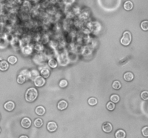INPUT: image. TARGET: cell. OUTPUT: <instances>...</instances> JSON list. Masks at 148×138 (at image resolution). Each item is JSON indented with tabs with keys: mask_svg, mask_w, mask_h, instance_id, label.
<instances>
[{
	"mask_svg": "<svg viewBox=\"0 0 148 138\" xmlns=\"http://www.w3.org/2000/svg\"><path fill=\"white\" fill-rule=\"evenodd\" d=\"M38 95H39V92L37 89L35 88L31 87L26 91L25 98V100L28 102H33L37 99Z\"/></svg>",
	"mask_w": 148,
	"mask_h": 138,
	"instance_id": "1",
	"label": "cell"
},
{
	"mask_svg": "<svg viewBox=\"0 0 148 138\" xmlns=\"http://www.w3.org/2000/svg\"><path fill=\"white\" fill-rule=\"evenodd\" d=\"M121 45H124V46H128L129 45H130V43L132 42V34L129 31H125L123 33V36L121 38Z\"/></svg>",
	"mask_w": 148,
	"mask_h": 138,
	"instance_id": "2",
	"label": "cell"
},
{
	"mask_svg": "<svg viewBox=\"0 0 148 138\" xmlns=\"http://www.w3.org/2000/svg\"><path fill=\"white\" fill-rule=\"evenodd\" d=\"M33 81H34L35 86H37V87H42L46 84V80H45V79H44L43 76H37L35 79L33 80Z\"/></svg>",
	"mask_w": 148,
	"mask_h": 138,
	"instance_id": "3",
	"label": "cell"
},
{
	"mask_svg": "<svg viewBox=\"0 0 148 138\" xmlns=\"http://www.w3.org/2000/svg\"><path fill=\"white\" fill-rule=\"evenodd\" d=\"M31 124H32L31 120L28 117H24L21 120V126L23 128H25V129L29 128L31 126Z\"/></svg>",
	"mask_w": 148,
	"mask_h": 138,
	"instance_id": "4",
	"label": "cell"
},
{
	"mask_svg": "<svg viewBox=\"0 0 148 138\" xmlns=\"http://www.w3.org/2000/svg\"><path fill=\"white\" fill-rule=\"evenodd\" d=\"M58 128L57 124L55 122H49L47 124V129L50 132H54Z\"/></svg>",
	"mask_w": 148,
	"mask_h": 138,
	"instance_id": "5",
	"label": "cell"
},
{
	"mask_svg": "<svg viewBox=\"0 0 148 138\" xmlns=\"http://www.w3.org/2000/svg\"><path fill=\"white\" fill-rule=\"evenodd\" d=\"M4 107H5V109L7 111L12 112V111L14 110V109L15 107V104L12 101H7L5 104V105H4Z\"/></svg>",
	"mask_w": 148,
	"mask_h": 138,
	"instance_id": "6",
	"label": "cell"
},
{
	"mask_svg": "<svg viewBox=\"0 0 148 138\" xmlns=\"http://www.w3.org/2000/svg\"><path fill=\"white\" fill-rule=\"evenodd\" d=\"M102 129L105 132L110 133L113 130V126L110 122H105L102 125Z\"/></svg>",
	"mask_w": 148,
	"mask_h": 138,
	"instance_id": "7",
	"label": "cell"
},
{
	"mask_svg": "<svg viewBox=\"0 0 148 138\" xmlns=\"http://www.w3.org/2000/svg\"><path fill=\"white\" fill-rule=\"evenodd\" d=\"M67 106H68V103L65 100H61L57 104V107L59 110H64L67 108Z\"/></svg>",
	"mask_w": 148,
	"mask_h": 138,
	"instance_id": "8",
	"label": "cell"
},
{
	"mask_svg": "<svg viewBox=\"0 0 148 138\" xmlns=\"http://www.w3.org/2000/svg\"><path fill=\"white\" fill-rule=\"evenodd\" d=\"M35 112L36 113V114H38L39 116H43L46 113V109L43 106H39L35 108Z\"/></svg>",
	"mask_w": 148,
	"mask_h": 138,
	"instance_id": "9",
	"label": "cell"
},
{
	"mask_svg": "<svg viewBox=\"0 0 148 138\" xmlns=\"http://www.w3.org/2000/svg\"><path fill=\"white\" fill-rule=\"evenodd\" d=\"M133 7H134V5H133V2L131 1H126L124 4V8L126 11L132 10Z\"/></svg>",
	"mask_w": 148,
	"mask_h": 138,
	"instance_id": "10",
	"label": "cell"
},
{
	"mask_svg": "<svg viewBox=\"0 0 148 138\" xmlns=\"http://www.w3.org/2000/svg\"><path fill=\"white\" fill-rule=\"evenodd\" d=\"M9 68V63L6 60H2L0 61V71H5Z\"/></svg>",
	"mask_w": 148,
	"mask_h": 138,
	"instance_id": "11",
	"label": "cell"
},
{
	"mask_svg": "<svg viewBox=\"0 0 148 138\" xmlns=\"http://www.w3.org/2000/svg\"><path fill=\"white\" fill-rule=\"evenodd\" d=\"M126 134L124 130L123 129H119L115 133L116 138H125Z\"/></svg>",
	"mask_w": 148,
	"mask_h": 138,
	"instance_id": "12",
	"label": "cell"
},
{
	"mask_svg": "<svg viewBox=\"0 0 148 138\" xmlns=\"http://www.w3.org/2000/svg\"><path fill=\"white\" fill-rule=\"evenodd\" d=\"M134 74H132V72H126L124 74V79L129 82V81H132V80L134 79Z\"/></svg>",
	"mask_w": 148,
	"mask_h": 138,
	"instance_id": "13",
	"label": "cell"
},
{
	"mask_svg": "<svg viewBox=\"0 0 148 138\" xmlns=\"http://www.w3.org/2000/svg\"><path fill=\"white\" fill-rule=\"evenodd\" d=\"M41 74L44 78H48L50 75L49 69L47 67H45L43 69H41Z\"/></svg>",
	"mask_w": 148,
	"mask_h": 138,
	"instance_id": "14",
	"label": "cell"
},
{
	"mask_svg": "<svg viewBox=\"0 0 148 138\" xmlns=\"http://www.w3.org/2000/svg\"><path fill=\"white\" fill-rule=\"evenodd\" d=\"M44 124V121L41 118H37L35 121H34V125L36 127H41Z\"/></svg>",
	"mask_w": 148,
	"mask_h": 138,
	"instance_id": "15",
	"label": "cell"
},
{
	"mask_svg": "<svg viewBox=\"0 0 148 138\" xmlns=\"http://www.w3.org/2000/svg\"><path fill=\"white\" fill-rule=\"evenodd\" d=\"M39 76V73L38 71H35V70H33L30 72V77L29 79H30L31 80H34L37 76Z\"/></svg>",
	"mask_w": 148,
	"mask_h": 138,
	"instance_id": "16",
	"label": "cell"
},
{
	"mask_svg": "<svg viewBox=\"0 0 148 138\" xmlns=\"http://www.w3.org/2000/svg\"><path fill=\"white\" fill-rule=\"evenodd\" d=\"M25 81H26V78L25 77V76H23V75L21 74L17 76V83H18L19 84H24V83L25 82Z\"/></svg>",
	"mask_w": 148,
	"mask_h": 138,
	"instance_id": "17",
	"label": "cell"
},
{
	"mask_svg": "<svg viewBox=\"0 0 148 138\" xmlns=\"http://www.w3.org/2000/svg\"><path fill=\"white\" fill-rule=\"evenodd\" d=\"M17 61V58L16 56H14V55H11V56H9L7 58V62L9 63L12 64V65H14L15 64Z\"/></svg>",
	"mask_w": 148,
	"mask_h": 138,
	"instance_id": "18",
	"label": "cell"
},
{
	"mask_svg": "<svg viewBox=\"0 0 148 138\" xmlns=\"http://www.w3.org/2000/svg\"><path fill=\"white\" fill-rule=\"evenodd\" d=\"M88 104L90 105V106H95L97 104H98V99L96 98H94V97H91V98H89L88 99Z\"/></svg>",
	"mask_w": 148,
	"mask_h": 138,
	"instance_id": "19",
	"label": "cell"
},
{
	"mask_svg": "<svg viewBox=\"0 0 148 138\" xmlns=\"http://www.w3.org/2000/svg\"><path fill=\"white\" fill-rule=\"evenodd\" d=\"M110 101L113 102V103H118L119 100H120V97L119 96L117 95V94H113V95L110 96Z\"/></svg>",
	"mask_w": 148,
	"mask_h": 138,
	"instance_id": "20",
	"label": "cell"
},
{
	"mask_svg": "<svg viewBox=\"0 0 148 138\" xmlns=\"http://www.w3.org/2000/svg\"><path fill=\"white\" fill-rule=\"evenodd\" d=\"M112 87L116 89V90H119V89H120L121 88V84L120 81H114V83L112 84Z\"/></svg>",
	"mask_w": 148,
	"mask_h": 138,
	"instance_id": "21",
	"label": "cell"
},
{
	"mask_svg": "<svg viewBox=\"0 0 148 138\" xmlns=\"http://www.w3.org/2000/svg\"><path fill=\"white\" fill-rule=\"evenodd\" d=\"M49 66L51 68H56L57 67V61L54 58H51L50 59L49 61Z\"/></svg>",
	"mask_w": 148,
	"mask_h": 138,
	"instance_id": "22",
	"label": "cell"
},
{
	"mask_svg": "<svg viewBox=\"0 0 148 138\" xmlns=\"http://www.w3.org/2000/svg\"><path fill=\"white\" fill-rule=\"evenodd\" d=\"M140 27L142 29V30L144 31H147L148 30V21L147 20H144L141 22V25H140Z\"/></svg>",
	"mask_w": 148,
	"mask_h": 138,
	"instance_id": "23",
	"label": "cell"
},
{
	"mask_svg": "<svg viewBox=\"0 0 148 138\" xmlns=\"http://www.w3.org/2000/svg\"><path fill=\"white\" fill-rule=\"evenodd\" d=\"M115 104L113 103V102H111V101L108 102V104H106V108H107V109H108L109 111H113V110L115 109Z\"/></svg>",
	"mask_w": 148,
	"mask_h": 138,
	"instance_id": "24",
	"label": "cell"
},
{
	"mask_svg": "<svg viewBox=\"0 0 148 138\" xmlns=\"http://www.w3.org/2000/svg\"><path fill=\"white\" fill-rule=\"evenodd\" d=\"M68 85V82H67V81L65 79H63L60 81V82H59V86H60L61 88H65Z\"/></svg>",
	"mask_w": 148,
	"mask_h": 138,
	"instance_id": "25",
	"label": "cell"
},
{
	"mask_svg": "<svg viewBox=\"0 0 148 138\" xmlns=\"http://www.w3.org/2000/svg\"><path fill=\"white\" fill-rule=\"evenodd\" d=\"M141 98L143 100H147L148 99V92L147 91H144L141 93Z\"/></svg>",
	"mask_w": 148,
	"mask_h": 138,
	"instance_id": "26",
	"label": "cell"
},
{
	"mask_svg": "<svg viewBox=\"0 0 148 138\" xmlns=\"http://www.w3.org/2000/svg\"><path fill=\"white\" fill-rule=\"evenodd\" d=\"M142 133L143 136L145 137H148V127H144L142 129Z\"/></svg>",
	"mask_w": 148,
	"mask_h": 138,
	"instance_id": "27",
	"label": "cell"
},
{
	"mask_svg": "<svg viewBox=\"0 0 148 138\" xmlns=\"http://www.w3.org/2000/svg\"><path fill=\"white\" fill-rule=\"evenodd\" d=\"M20 74L23 75V76H25V77L26 78V79H29V77H30V71H27V70H24V71H22Z\"/></svg>",
	"mask_w": 148,
	"mask_h": 138,
	"instance_id": "28",
	"label": "cell"
},
{
	"mask_svg": "<svg viewBox=\"0 0 148 138\" xmlns=\"http://www.w3.org/2000/svg\"><path fill=\"white\" fill-rule=\"evenodd\" d=\"M19 138H28V137L26 136V135H21Z\"/></svg>",
	"mask_w": 148,
	"mask_h": 138,
	"instance_id": "29",
	"label": "cell"
},
{
	"mask_svg": "<svg viewBox=\"0 0 148 138\" xmlns=\"http://www.w3.org/2000/svg\"><path fill=\"white\" fill-rule=\"evenodd\" d=\"M0 132H1V128H0Z\"/></svg>",
	"mask_w": 148,
	"mask_h": 138,
	"instance_id": "30",
	"label": "cell"
}]
</instances>
